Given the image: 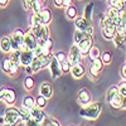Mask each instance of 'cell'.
<instances>
[{
	"instance_id": "obj_1",
	"label": "cell",
	"mask_w": 126,
	"mask_h": 126,
	"mask_svg": "<svg viewBox=\"0 0 126 126\" xmlns=\"http://www.w3.org/2000/svg\"><path fill=\"white\" fill-rule=\"evenodd\" d=\"M101 110H102V106L100 102H90L87 105H85L81 111H79V115L82 117H85L87 120H96L100 113H101Z\"/></svg>"
},
{
	"instance_id": "obj_2",
	"label": "cell",
	"mask_w": 126,
	"mask_h": 126,
	"mask_svg": "<svg viewBox=\"0 0 126 126\" xmlns=\"http://www.w3.org/2000/svg\"><path fill=\"white\" fill-rule=\"evenodd\" d=\"M33 34L35 35L37 40H38V44H43L46 39L49 38V28L48 25H44V24H39V25H34V27H30L29 28Z\"/></svg>"
},
{
	"instance_id": "obj_3",
	"label": "cell",
	"mask_w": 126,
	"mask_h": 126,
	"mask_svg": "<svg viewBox=\"0 0 126 126\" xmlns=\"http://www.w3.org/2000/svg\"><path fill=\"white\" fill-rule=\"evenodd\" d=\"M34 58V53L32 49H28L24 44L20 46V57H19V64L23 66V67H27V66H30L32 61Z\"/></svg>"
},
{
	"instance_id": "obj_4",
	"label": "cell",
	"mask_w": 126,
	"mask_h": 126,
	"mask_svg": "<svg viewBox=\"0 0 126 126\" xmlns=\"http://www.w3.org/2000/svg\"><path fill=\"white\" fill-rule=\"evenodd\" d=\"M19 117V110L15 109L14 106H9L5 111H4V122L5 125H14L15 121L18 120Z\"/></svg>"
},
{
	"instance_id": "obj_5",
	"label": "cell",
	"mask_w": 126,
	"mask_h": 126,
	"mask_svg": "<svg viewBox=\"0 0 126 126\" xmlns=\"http://www.w3.org/2000/svg\"><path fill=\"white\" fill-rule=\"evenodd\" d=\"M83 56L81 54V52L77 47V44H73L69 49V53H67V61L71 63V66L77 64V63H82Z\"/></svg>"
},
{
	"instance_id": "obj_6",
	"label": "cell",
	"mask_w": 126,
	"mask_h": 126,
	"mask_svg": "<svg viewBox=\"0 0 126 126\" xmlns=\"http://www.w3.org/2000/svg\"><path fill=\"white\" fill-rule=\"evenodd\" d=\"M76 44H77V47H78V49H79V52H81V54H82L83 57L87 56L90 48H91L92 44H93V35H88V34H86L85 38L81 39L78 43H76Z\"/></svg>"
},
{
	"instance_id": "obj_7",
	"label": "cell",
	"mask_w": 126,
	"mask_h": 126,
	"mask_svg": "<svg viewBox=\"0 0 126 126\" xmlns=\"http://www.w3.org/2000/svg\"><path fill=\"white\" fill-rule=\"evenodd\" d=\"M29 112H30V117L35 121L37 125H43L44 124V121L47 119V115L43 111V109H40L38 106H34V107H32L29 110Z\"/></svg>"
},
{
	"instance_id": "obj_8",
	"label": "cell",
	"mask_w": 126,
	"mask_h": 126,
	"mask_svg": "<svg viewBox=\"0 0 126 126\" xmlns=\"http://www.w3.org/2000/svg\"><path fill=\"white\" fill-rule=\"evenodd\" d=\"M48 67H49L50 75H52V77H53V79H56V78H58V77L62 76L61 64H59V62L57 61V58H56L53 54H52V57H50V61H49Z\"/></svg>"
},
{
	"instance_id": "obj_9",
	"label": "cell",
	"mask_w": 126,
	"mask_h": 126,
	"mask_svg": "<svg viewBox=\"0 0 126 126\" xmlns=\"http://www.w3.org/2000/svg\"><path fill=\"white\" fill-rule=\"evenodd\" d=\"M23 44L28 48V49H32L33 50L35 48V46L38 44V40L35 38V35L33 34V32L30 29L28 32H24V40H23Z\"/></svg>"
},
{
	"instance_id": "obj_10",
	"label": "cell",
	"mask_w": 126,
	"mask_h": 126,
	"mask_svg": "<svg viewBox=\"0 0 126 126\" xmlns=\"http://www.w3.org/2000/svg\"><path fill=\"white\" fill-rule=\"evenodd\" d=\"M110 106L112 107V109H120V110H125L126 109V97L125 96H122V94H120V93H117L116 96H115L110 102Z\"/></svg>"
},
{
	"instance_id": "obj_11",
	"label": "cell",
	"mask_w": 126,
	"mask_h": 126,
	"mask_svg": "<svg viewBox=\"0 0 126 126\" xmlns=\"http://www.w3.org/2000/svg\"><path fill=\"white\" fill-rule=\"evenodd\" d=\"M77 101H78L79 105H82V106L90 103L92 101V96H91L90 91L87 88H81L77 93Z\"/></svg>"
},
{
	"instance_id": "obj_12",
	"label": "cell",
	"mask_w": 126,
	"mask_h": 126,
	"mask_svg": "<svg viewBox=\"0 0 126 126\" xmlns=\"http://www.w3.org/2000/svg\"><path fill=\"white\" fill-rule=\"evenodd\" d=\"M69 73L77 79L82 78L83 76H85V73H86V69H85V66L82 64V63H77V64H73L71 67V71Z\"/></svg>"
},
{
	"instance_id": "obj_13",
	"label": "cell",
	"mask_w": 126,
	"mask_h": 126,
	"mask_svg": "<svg viewBox=\"0 0 126 126\" xmlns=\"http://www.w3.org/2000/svg\"><path fill=\"white\" fill-rule=\"evenodd\" d=\"M101 33L105 39L112 40V38L116 34V28H115V25H103L101 27Z\"/></svg>"
},
{
	"instance_id": "obj_14",
	"label": "cell",
	"mask_w": 126,
	"mask_h": 126,
	"mask_svg": "<svg viewBox=\"0 0 126 126\" xmlns=\"http://www.w3.org/2000/svg\"><path fill=\"white\" fill-rule=\"evenodd\" d=\"M39 94L44 96L46 98H50L53 96V87L49 82H43L39 87Z\"/></svg>"
},
{
	"instance_id": "obj_15",
	"label": "cell",
	"mask_w": 126,
	"mask_h": 126,
	"mask_svg": "<svg viewBox=\"0 0 126 126\" xmlns=\"http://www.w3.org/2000/svg\"><path fill=\"white\" fill-rule=\"evenodd\" d=\"M90 25H91V23L88 22L87 19L83 18V16H76V18H75V27H76L77 30L85 32Z\"/></svg>"
},
{
	"instance_id": "obj_16",
	"label": "cell",
	"mask_w": 126,
	"mask_h": 126,
	"mask_svg": "<svg viewBox=\"0 0 126 126\" xmlns=\"http://www.w3.org/2000/svg\"><path fill=\"white\" fill-rule=\"evenodd\" d=\"M3 101L8 105V106H13V105L15 103V101H16V93H15V91L13 88H9L8 87V91L5 93Z\"/></svg>"
},
{
	"instance_id": "obj_17",
	"label": "cell",
	"mask_w": 126,
	"mask_h": 126,
	"mask_svg": "<svg viewBox=\"0 0 126 126\" xmlns=\"http://www.w3.org/2000/svg\"><path fill=\"white\" fill-rule=\"evenodd\" d=\"M39 15H40L42 24L48 25L52 22V12H50L48 8H43V9H42L40 12H39Z\"/></svg>"
},
{
	"instance_id": "obj_18",
	"label": "cell",
	"mask_w": 126,
	"mask_h": 126,
	"mask_svg": "<svg viewBox=\"0 0 126 126\" xmlns=\"http://www.w3.org/2000/svg\"><path fill=\"white\" fill-rule=\"evenodd\" d=\"M10 38H12L14 42H16L19 46H23V40H24V30H23V29H20V28L15 29V30L13 32V34H12V37H10Z\"/></svg>"
},
{
	"instance_id": "obj_19",
	"label": "cell",
	"mask_w": 126,
	"mask_h": 126,
	"mask_svg": "<svg viewBox=\"0 0 126 126\" xmlns=\"http://www.w3.org/2000/svg\"><path fill=\"white\" fill-rule=\"evenodd\" d=\"M0 49L3 50V53H10V52H12L10 37H3L0 39Z\"/></svg>"
},
{
	"instance_id": "obj_20",
	"label": "cell",
	"mask_w": 126,
	"mask_h": 126,
	"mask_svg": "<svg viewBox=\"0 0 126 126\" xmlns=\"http://www.w3.org/2000/svg\"><path fill=\"white\" fill-rule=\"evenodd\" d=\"M42 47H43V54L44 56H50L52 54V49H53V39H52L50 37L47 38L46 42L42 44Z\"/></svg>"
},
{
	"instance_id": "obj_21",
	"label": "cell",
	"mask_w": 126,
	"mask_h": 126,
	"mask_svg": "<svg viewBox=\"0 0 126 126\" xmlns=\"http://www.w3.org/2000/svg\"><path fill=\"white\" fill-rule=\"evenodd\" d=\"M0 69H1L4 73L10 75V69H12V61H10L9 57H5L4 59H1V63H0Z\"/></svg>"
},
{
	"instance_id": "obj_22",
	"label": "cell",
	"mask_w": 126,
	"mask_h": 126,
	"mask_svg": "<svg viewBox=\"0 0 126 126\" xmlns=\"http://www.w3.org/2000/svg\"><path fill=\"white\" fill-rule=\"evenodd\" d=\"M77 15H78L77 8H76L75 5H73V4H71V5L66 6V16H67L69 20H73Z\"/></svg>"
},
{
	"instance_id": "obj_23",
	"label": "cell",
	"mask_w": 126,
	"mask_h": 126,
	"mask_svg": "<svg viewBox=\"0 0 126 126\" xmlns=\"http://www.w3.org/2000/svg\"><path fill=\"white\" fill-rule=\"evenodd\" d=\"M34 106H35V97H33L32 94H27V96L23 98V107L30 110Z\"/></svg>"
},
{
	"instance_id": "obj_24",
	"label": "cell",
	"mask_w": 126,
	"mask_h": 126,
	"mask_svg": "<svg viewBox=\"0 0 126 126\" xmlns=\"http://www.w3.org/2000/svg\"><path fill=\"white\" fill-rule=\"evenodd\" d=\"M30 68H32V72L34 73H38L40 69H42V62H40V57H34L33 61L30 63Z\"/></svg>"
},
{
	"instance_id": "obj_25",
	"label": "cell",
	"mask_w": 126,
	"mask_h": 126,
	"mask_svg": "<svg viewBox=\"0 0 126 126\" xmlns=\"http://www.w3.org/2000/svg\"><path fill=\"white\" fill-rule=\"evenodd\" d=\"M100 54H101V50H100V48L92 44V47L90 48L88 53H87L88 58H90L91 61H93V59H96V58H100Z\"/></svg>"
},
{
	"instance_id": "obj_26",
	"label": "cell",
	"mask_w": 126,
	"mask_h": 126,
	"mask_svg": "<svg viewBox=\"0 0 126 126\" xmlns=\"http://www.w3.org/2000/svg\"><path fill=\"white\" fill-rule=\"evenodd\" d=\"M109 4L111 8H113L117 12L125 9V0H109Z\"/></svg>"
},
{
	"instance_id": "obj_27",
	"label": "cell",
	"mask_w": 126,
	"mask_h": 126,
	"mask_svg": "<svg viewBox=\"0 0 126 126\" xmlns=\"http://www.w3.org/2000/svg\"><path fill=\"white\" fill-rule=\"evenodd\" d=\"M112 40H113L115 46H116V48H119V49H124L125 48V37L119 35V34H115Z\"/></svg>"
},
{
	"instance_id": "obj_28",
	"label": "cell",
	"mask_w": 126,
	"mask_h": 126,
	"mask_svg": "<svg viewBox=\"0 0 126 126\" xmlns=\"http://www.w3.org/2000/svg\"><path fill=\"white\" fill-rule=\"evenodd\" d=\"M119 93V87L117 86H111L110 88H109V91H107V93H106V101H107V103L116 96V94Z\"/></svg>"
},
{
	"instance_id": "obj_29",
	"label": "cell",
	"mask_w": 126,
	"mask_h": 126,
	"mask_svg": "<svg viewBox=\"0 0 126 126\" xmlns=\"http://www.w3.org/2000/svg\"><path fill=\"white\" fill-rule=\"evenodd\" d=\"M92 13H93V3H90L87 4L85 9V14H83V18L87 19L90 23H92Z\"/></svg>"
},
{
	"instance_id": "obj_30",
	"label": "cell",
	"mask_w": 126,
	"mask_h": 126,
	"mask_svg": "<svg viewBox=\"0 0 126 126\" xmlns=\"http://www.w3.org/2000/svg\"><path fill=\"white\" fill-rule=\"evenodd\" d=\"M47 105H48V98H46L44 96L38 94V96L35 97V106H38L40 109H44Z\"/></svg>"
},
{
	"instance_id": "obj_31",
	"label": "cell",
	"mask_w": 126,
	"mask_h": 126,
	"mask_svg": "<svg viewBox=\"0 0 126 126\" xmlns=\"http://www.w3.org/2000/svg\"><path fill=\"white\" fill-rule=\"evenodd\" d=\"M19 119H22L23 122H24V125H25L27 121L30 119V112H29V110L25 109V107L20 109V110H19Z\"/></svg>"
},
{
	"instance_id": "obj_32",
	"label": "cell",
	"mask_w": 126,
	"mask_h": 126,
	"mask_svg": "<svg viewBox=\"0 0 126 126\" xmlns=\"http://www.w3.org/2000/svg\"><path fill=\"white\" fill-rule=\"evenodd\" d=\"M34 85H35L34 78L32 77V76H27L25 79H24V88L27 91H32V90L34 88Z\"/></svg>"
},
{
	"instance_id": "obj_33",
	"label": "cell",
	"mask_w": 126,
	"mask_h": 126,
	"mask_svg": "<svg viewBox=\"0 0 126 126\" xmlns=\"http://www.w3.org/2000/svg\"><path fill=\"white\" fill-rule=\"evenodd\" d=\"M100 58H101V61L103 62V64H110L111 63V61H112V56H111V53L109 50H106V52H101V54H100Z\"/></svg>"
},
{
	"instance_id": "obj_34",
	"label": "cell",
	"mask_w": 126,
	"mask_h": 126,
	"mask_svg": "<svg viewBox=\"0 0 126 126\" xmlns=\"http://www.w3.org/2000/svg\"><path fill=\"white\" fill-rule=\"evenodd\" d=\"M42 24V20H40V15L39 13H34L30 15V27H34V25H39Z\"/></svg>"
},
{
	"instance_id": "obj_35",
	"label": "cell",
	"mask_w": 126,
	"mask_h": 126,
	"mask_svg": "<svg viewBox=\"0 0 126 126\" xmlns=\"http://www.w3.org/2000/svg\"><path fill=\"white\" fill-rule=\"evenodd\" d=\"M92 62V64H91V67H93L94 69H96L97 72H101L102 69H103V62L101 61V58H96V59H93V61H91Z\"/></svg>"
},
{
	"instance_id": "obj_36",
	"label": "cell",
	"mask_w": 126,
	"mask_h": 126,
	"mask_svg": "<svg viewBox=\"0 0 126 126\" xmlns=\"http://www.w3.org/2000/svg\"><path fill=\"white\" fill-rule=\"evenodd\" d=\"M61 64V71H62V75H66V73H69V71H71V63L66 59V61H63V62H61L59 63Z\"/></svg>"
},
{
	"instance_id": "obj_37",
	"label": "cell",
	"mask_w": 126,
	"mask_h": 126,
	"mask_svg": "<svg viewBox=\"0 0 126 126\" xmlns=\"http://www.w3.org/2000/svg\"><path fill=\"white\" fill-rule=\"evenodd\" d=\"M19 57H20V49H15V50H12L10 52V61L12 62H15V63H19Z\"/></svg>"
},
{
	"instance_id": "obj_38",
	"label": "cell",
	"mask_w": 126,
	"mask_h": 126,
	"mask_svg": "<svg viewBox=\"0 0 126 126\" xmlns=\"http://www.w3.org/2000/svg\"><path fill=\"white\" fill-rule=\"evenodd\" d=\"M85 35H86L85 32H82V30H77V29H76L75 35H73V42H75V43H78V42H79L81 39L85 38Z\"/></svg>"
},
{
	"instance_id": "obj_39",
	"label": "cell",
	"mask_w": 126,
	"mask_h": 126,
	"mask_svg": "<svg viewBox=\"0 0 126 126\" xmlns=\"http://www.w3.org/2000/svg\"><path fill=\"white\" fill-rule=\"evenodd\" d=\"M54 57L57 58V61L61 63V62H63V61H66L67 59V53L64 50H58L57 53L54 54Z\"/></svg>"
},
{
	"instance_id": "obj_40",
	"label": "cell",
	"mask_w": 126,
	"mask_h": 126,
	"mask_svg": "<svg viewBox=\"0 0 126 126\" xmlns=\"http://www.w3.org/2000/svg\"><path fill=\"white\" fill-rule=\"evenodd\" d=\"M19 67L20 64L15 62H12V69H10V76H16L18 72H19Z\"/></svg>"
},
{
	"instance_id": "obj_41",
	"label": "cell",
	"mask_w": 126,
	"mask_h": 126,
	"mask_svg": "<svg viewBox=\"0 0 126 126\" xmlns=\"http://www.w3.org/2000/svg\"><path fill=\"white\" fill-rule=\"evenodd\" d=\"M33 53H34V57H42V56H44L43 54V47H42L40 44H37L35 48L33 49Z\"/></svg>"
},
{
	"instance_id": "obj_42",
	"label": "cell",
	"mask_w": 126,
	"mask_h": 126,
	"mask_svg": "<svg viewBox=\"0 0 126 126\" xmlns=\"http://www.w3.org/2000/svg\"><path fill=\"white\" fill-rule=\"evenodd\" d=\"M117 87H119V93L126 97V82H125V79H122V82L120 83Z\"/></svg>"
},
{
	"instance_id": "obj_43",
	"label": "cell",
	"mask_w": 126,
	"mask_h": 126,
	"mask_svg": "<svg viewBox=\"0 0 126 126\" xmlns=\"http://www.w3.org/2000/svg\"><path fill=\"white\" fill-rule=\"evenodd\" d=\"M90 76H91V78H93V79H97L98 76H100V72H97L93 67L90 66Z\"/></svg>"
},
{
	"instance_id": "obj_44",
	"label": "cell",
	"mask_w": 126,
	"mask_h": 126,
	"mask_svg": "<svg viewBox=\"0 0 126 126\" xmlns=\"http://www.w3.org/2000/svg\"><path fill=\"white\" fill-rule=\"evenodd\" d=\"M120 76H121L122 79L126 78V64H125V63H124V64L121 66V68H120Z\"/></svg>"
},
{
	"instance_id": "obj_45",
	"label": "cell",
	"mask_w": 126,
	"mask_h": 126,
	"mask_svg": "<svg viewBox=\"0 0 126 126\" xmlns=\"http://www.w3.org/2000/svg\"><path fill=\"white\" fill-rule=\"evenodd\" d=\"M6 91H8V87H6V86L0 87V101H3V100H4V96H5Z\"/></svg>"
},
{
	"instance_id": "obj_46",
	"label": "cell",
	"mask_w": 126,
	"mask_h": 126,
	"mask_svg": "<svg viewBox=\"0 0 126 126\" xmlns=\"http://www.w3.org/2000/svg\"><path fill=\"white\" fill-rule=\"evenodd\" d=\"M24 9L25 10H32V1L30 0H24Z\"/></svg>"
},
{
	"instance_id": "obj_47",
	"label": "cell",
	"mask_w": 126,
	"mask_h": 126,
	"mask_svg": "<svg viewBox=\"0 0 126 126\" xmlns=\"http://www.w3.org/2000/svg\"><path fill=\"white\" fill-rule=\"evenodd\" d=\"M54 5L57 8H63V0H54Z\"/></svg>"
},
{
	"instance_id": "obj_48",
	"label": "cell",
	"mask_w": 126,
	"mask_h": 126,
	"mask_svg": "<svg viewBox=\"0 0 126 126\" xmlns=\"http://www.w3.org/2000/svg\"><path fill=\"white\" fill-rule=\"evenodd\" d=\"M50 125H54V126H61V122L56 119H50Z\"/></svg>"
},
{
	"instance_id": "obj_49",
	"label": "cell",
	"mask_w": 126,
	"mask_h": 126,
	"mask_svg": "<svg viewBox=\"0 0 126 126\" xmlns=\"http://www.w3.org/2000/svg\"><path fill=\"white\" fill-rule=\"evenodd\" d=\"M8 4H9V0H0V6L1 8H5Z\"/></svg>"
},
{
	"instance_id": "obj_50",
	"label": "cell",
	"mask_w": 126,
	"mask_h": 126,
	"mask_svg": "<svg viewBox=\"0 0 126 126\" xmlns=\"http://www.w3.org/2000/svg\"><path fill=\"white\" fill-rule=\"evenodd\" d=\"M71 4H73V0H63V6H68Z\"/></svg>"
},
{
	"instance_id": "obj_51",
	"label": "cell",
	"mask_w": 126,
	"mask_h": 126,
	"mask_svg": "<svg viewBox=\"0 0 126 126\" xmlns=\"http://www.w3.org/2000/svg\"><path fill=\"white\" fill-rule=\"evenodd\" d=\"M25 69H27V73H28V75H32V73H33V72H32L30 66H27V67H25Z\"/></svg>"
},
{
	"instance_id": "obj_52",
	"label": "cell",
	"mask_w": 126,
	"mask_h": 126,
	"mask_svg": "<svg viewBox=\"0 0 126 126\" xmlns=\"http://www.w3.org/2000/svg\"><path fill=\"white\" fill-rule=\"evenodd\" d=\"M0 125H5V122H4V119H3V117H0Z\"/></svg>"
},
{
	"instance_id": "obj_53",
	"label": "cell",
	"mask_w": 126,
	"mask_h": 126,
	"mask_svg": "<svg viewBox=\"0 0 126 126\" xmlns=\"http://www.w3.org/2000/svg\"><path fill=\"white\" fill-rule=\"evenodd\" d=\"M30 1H33V0H30Z\"/></svg>"
}]
</instances>
